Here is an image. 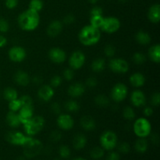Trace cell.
<instances>
[{
	"label": "cell",
	"instance_id": "6da1fadb",
	"mask_svg": "<svg viewBox=\"0 0 160 160\" xmlns=\"http://www.w3.org/2000/svg\"><path fill=\"white\" fill-rule=\"evenodd\" d=\"M17 21L19 27L23 31H32L38 27L40 23V15L39 12L28 9L19 15Z\"/></svg>",
	"mask_w": 160,
	"mask_h": 160
},
{
	"label": "cell",
	"instance_id": "7a4b0ae2",
	"mask_svg": "<svg viewBox=\"0 0 160 160\" xmlns=\"http://www.w3.org/2000/svg\"><path fill=\"white\" fill-rule=\"evenodd\" d=\"M78 39L80 42L84 46H92L96 45L101 39L100 29L91 26L90 24L81 28L78 34Z\"/></svg>",
	"mask_w": 160,
	"mask_h": 160
},
{
	"label": "cell",
	"instance_id": "3957f363",
	"mask_svg": "<svg viewBox=\"0 0 160 160\" xmlns=\"http://www.w3.org/2000/svg\"><path fill=\"white\" fill-rule=\"evenodd\" d=\"M22 147L23 148V156L28 159H32L40 154L43 145L38 139L34 138L33 136H28L26 143Z\"/></svg>",
	"mask_w": 160,
	"mask_h": 160
},
{
	"label": "cell",
	"instance_id": "277c9868",
	"mask_svg": "<svg viewBox=\"0 0 160 160\" xmlns=\"http://www.w3.org/2000/svg\"><path fill=\"white\" fill-rule=\"evenodd\" d=\"M45 119L41 116H33L32 118L28 121L27 123H23V129L26 135L33 136L38 134L40 131H42L45 126Z\"/></svg>",
	"mask_w": 160,
	"mask_h": 160
},
{
	"label": "cell",
	"instance_id": "5b68a950",
	"mask_svg": "<svg viewBox=\"0 0 160 160\" xmlns=\"http://www.w3.org/2000/svg\"><path fill=\"white\" fill-rule=\"evenodd\" d=\"M133 130L137 137L141 138H146L151 134L152 125L148 119L141 117L135 120L133 126Z\"/></svg>",
	"mask_w": 160,
	"mask_h": 160
},
{
	"label": "cell",
	"instance_id": "8992f818",
	"mask_svg": "<svg viewBox=\"0 0 160 160\" xmlns=\"http://www.w3.org/2000/svg\"><path fill=\"white\" fill-rule=\"evenodd\" d=\"M118 138L117 134L112 131H106L100 136V145L104 150L112 151L117 146Z\"/></svg>",
	"mask_w": 160,
	"mask_h": 160
},
{
	"label": "cell",
	"instance_id": "52a82bcc",
	"mask_svg": "<svg viewBox=\"0 0 160 160\" xmlns=\"http://www.w3.org/2000/svg\"><path fill=\"white\" fill-rule=\"evenodd\" d=\"M109 68L111 71L119 74L128 73L129 70V63L128 61L122 58H113L109 62Z\"/></svg>",
	"mask_w": 160,
	"mask_h": 160
},
{
	"label": "cell",
	"instance_id": "ba28073f",
	"mask_svg": "<svg viewBox=\"0 0 160 160\" xmlns=\"http://www.w3.org/2000/svg\"><path fill=\"white\" fill-rule=\"evenodd\" d=\"M128 95V88L126 84L117 83L111 91V98L116 102H120L125 100Z\"/></svg>",
	"mask_w": 160,
	"mask_h": 160
},
{
	"label": "cell",
	"instance_id": "9c48e42d",
	"mask_svg": "<svg viewBox=\"0 0 160 160\" xmlns=\"http://www.w3.org/2000/svg\"><path fill=\"white\" fill-rule=\"evenodd\" d=\"M120 28V21L115 17H104L102 25L100 30L107 34H113Z\"/></svg>",
	"mask_w": 160,
	"mask_h": 160
},
{
	"label": "cell",
	"instance_id": "30bf717a",
	"mask_svg": "<svg viewBox=\"0 0 160 160\" xmlns=\"http://www.w3.org/2000/svg\"><path fill=\"white\" fill-rule=\"evenodd\" d=\"M28 138V135L23 134L20 131H10L7 133L6 139L9 144L17 146H23L26 143Z\"/></svg>",
	"mask_w": 160,
	"mask_h": 160
},
{
	"label": "cell",
	"instance_id": "8fae6325",
	"mask_svg": "<svg viewBox=\"0 0 160 160\" xmlns=\"http://www.w3.org/2000/svg\"><path fill=\"white\" fill-rule=\"evenodd\" d=\"M85 55L79 50L73 52L69 59V65L73 70H80L85 63Z\"/></svg>",
	"mask_w": 160,
	"mask_h": 160
},
{
	"label": "cell",
	"instance_id": "7c38bea8",
	"mask_svg": "<svg viewBox=\"0 0 160 160\" xmlns=\"http://www.w3.org/2000/svg\"><path fill=\"white\" fill-rule=\"evenodd\" d=\"M9 59L13 62H21L27 56L26 50L21 46H12L8 52Z\"/></svg>",
	"mask_w": 160,
	"mask_h": 160
},
{
	"label": "cell",
	"instance_id": "4fadbf2b",
	"mask_svg": "<svg viewBox=\"0 0 160 160\" xmlns=\"http://www.w3.org/2000/svg\"><path fill=\"white\" fill-rule=\"evenodd\" d=\"M48 57L50 60L56 64L63 63L67 59V54L65 51L59 47L52 48L48 52Z\"/></svg>",
	"mask_w": 160,
	"mask_h": 160
},
{
	"label": "cell",
	"instance_id": "5bb4252c",
	"mask_svg": "<svg viewBox=\"0 0 160 160\" xmlns=\"http://www.w3.org/2000/svg\"><path fill=\"white\" fill-rule=\"evenodd\" d=\"M56 123L58 127L62 131H70L74 126V120L69 114H59Z\"/></svg>",
	"mask_w": 160,
	"mask_h": 160
},
{
	"label": "cell",
	"instance_id": "9a60e30c",
	"mask_svg": "<svg viewBox=\"0 0 160 160\" xmlns=\"http://www.w3.org/2000/svg\"><path fill=\"white\" fill-rule=\"evenodd\" d=\"M63 28V23L60 20H55L50 22L47 28L46 33L50 38H56L61 34Z\"/></svg>",
	"mask_w": 160,
	"mask_h": 160
},
{
	"label": "cell",
	"instance_id": "2e32d148",
	"mask_svg": "<svg viewBox=\"0 0 160 160\" xmlns=\"http://www.w3.org/2000/svg\"><path fill=\"white\" fill-rule=\"evenodd\" d=\"M54 88H52L50 85H47V84H44V85L41 86L39 88L38 91V96L40 98L42 101L46 102L50 101L54 96Z\"/></svg>",
	"mask_w": 160,
	"mask_h": 160
},
{
	"label": "cell",
	"instance_id": "e0dca14e",
	"mask_svg": "<svg viewBox=\"0 0 160 160\" xmlns=\"http://www.w3.org/2000/svg\"><path fill=\"white\" fill-rule=\"evenodd\" d=\"M131 102L133 106L135 107H142L146 104V96L142 91L135 90L131 93Z\"/></svg>",
	"mask_w": 160,
	"mask_h": 160
},
{
	"label": "cell",
	"instance_id": "ac0fdd59",
	"mask_svg": "<svg viewBox=\"0 0 160 160\" xmlns=\"http://www.w3.org/2000/svg\"><path fill=\"white\" fill-rule=\"evenodd\" d=\"M68 95L71 98H78V97L82 96L85 92V85L82 83L76 82L72 84L68 88Z\"/></svg>",
	"mask_w": 160,
	"mask_h": 160
},
{
	"label": "cell",
	"instance_id": "d6986e66",
	"mask_svg": "<svg viewBox=\"0 0 160 160\" xmlns=\"http://www.w3.org/2000/svg\"><path fill=\"white\" fill-rule=\"evenodd\" d=\"M19 119L20 120L21 124L29 121L34 116V107L30 106H22L20 110L17 112Z\"/></svg>",
	"mask_w": 160,
	"mask_h": 160
},
{
	"label": "cell",
	"instance_id": "ffe728a7",
	"mask_svg": "<svg viewBox=\"0 0 160 160\" xmlns=\"http://www.w3.org/2000/svg\"><path fill=\"white\" fill-rule=\"evenodd\" d=\"M14 81L18 85L26 87L31 82V78H30L28 73L24 70H18L14 74Z\"/></svg>",
	"mask_w": 160,
	"mask_h": 160
},
{
	"label": "cell",
	"instance_id": "44dd1931",
	"mask_svg": "<svg viewBox=\"0 0 160 160\" xmlns=\"http://www.w3.org/2000/svg\"><path fill=\"white\" fill-rule=\"evenodd\" d=\"M148 18L152 23H158L160 21V6L154 4L149 8L148 11Z\"/></svg>",
	"mask_w": 160,
	"mask_h": 160
},
{
	"label": "cell",
	"instance_id": "7402d4cb",
	"mask_svg": "<svg viewBox=\"0 0 160 160\" xmlns=\"http://www.w3.org/2000/svg\"><path fill=\"white\" fill-rule=\"evenodd\" d=\"M81 126L84 131H92L96 128V122L91 116H84L81 119Z\"/></svg>",
	"mask_w": 160,
	"mask_h": 160
},
{
	"label": "cell",
	"instance_id": "603a6c76",
	"mask_svg": "<svg viewBox=\"0 0 160 160\" xmlns=\"http://www.w3.org/2000/svg\"><path fill=\"white\" fill-rule=\"evenodd\" d=\"M6 121L8 126L12 128H17L21 124L20 119H19L18 113L16 112H12V111H9L7 112L6 117Z\"/></svg>",
	"mask_w": 160,
	"mask_h": 160
},
{
	"label": "cell",
	"instance_id": "cb8c5ba5",
	"mask_svg": "<svg viewBox=\"0 0 160 160\" xmlns=\"http://www.w3.org/2000/svg\"><path fill=\"white\" fill-rule=\"evenodd\" d=\"M130 84L134 88H138L142 87L144 86L145 83V78L142 73H139V72H137V73H133L132 75H131L130 77Z\"/></svg>",
	"mask_w": 160,
	"mask_h": 160
},
{
	"label": "cell",
	"instance_id": "d4e9b609",
	"mask_svg": "<svg viewBox=\"0 0 160 160\" xmlns=\"http://www.w3.org/2000/svg\"><path fill=\"white\" fill-rule=\"evenodd\" d=\"M87 138L83 134H78L73 139V146L76 150H81L87 145Z\"/></svg>",
	"mask_w": 160,
	"mask_h": 160
},
{
	"label": "cell",
	"instance_id": "484cf974",
	"mask_svg": "<svg viewBox=\"0 0 160 160\" xmlns=\"http://www.w3.org/2000/svg\"><path fill=\"white\" fill-rule=\"evenodd\" d=\"M148 57L155 63L160 62V45L159 44L152 45L148 49Z\"/></svg>",
	"mask_w": 160,
	"mask_h": 160
},
{
	"label": "cell",
	"instance_id": "4316f807",
	"mask_svg": "<svg viewBox=\"0 0 160 160\" xmlns=\"http://www.w3.org/2000/svg\"><path fill=\"white\" fill-rule=\"evenodd\" d=\"M135 39L138 43L141 45H148L152 41L150 34L148 32H145V31H142V30L138 31L135 35Z\"/></svg>",
	"mask_w": 160,
	"mask_h": 160
},
{
	"label": "cell",
	"instance_id": "83f0119b",
	"mask_svg": "<svg viewBox=\"0 0 160 160\" xmlns=\"http://www.w3.org/2000/svg\"><path fill=\"white\" fill-rule=\"evenodd\" d=\"M91 68L94 72H96V73L103 71L106 68V60L102 58H97L94 59L91 65Z\"/></svg>",
	"mask_w": 160,
	"mask_h": 160
},
{
	"label": "cell",
	"instance_id": "f1b7e54d",
	"mask_svg": "<svg viewBox=\"0 0 160 160\" xmlns=\"http://www.w3.org/2000/svg\"><path fill=\"white\" fill-rule=\"evenodd\" d=\"M148 148V141L145 138H139L137 141H136L135 144H134V148L136 151L138 153L143 154V153L146 152Z\"/></svg>",
	"mask_w": 160,
	"mask_h": 160
},
{
	"label": "cell",
	"instance_id": "f546056e",
	"mask_svg": "<svg viewBox=\"0 0 160 160\" xmlns=\"http://www.w3.org/2000/svg\"><path fill=\"white\" fill-rule=\"evenodd\" d=\"M3 97L6 101L9 102L11 100H14L18 98V93L16 89L12 88H6L4 91H3Z\"/></svg>",
	"mask_w": 160,
	"mask_h": 160
},
{
	"label": "cell",
	"instance_id": "4dcf8cb0",
	"mask_svg": "<svg viewBox=\"0 0 160 160\" xmlns=\"http://www.w3.org/2000/svg\"><path fill=\"white\" fill-rule=\"evenodd\" d=\"M95 103L98 106L102 108H106L110 104V100L106 95H98L95 98Z\"/></svg>",
	"mask_w": 160,
	"mask_h": 160
},
{
	"label": "cell",
	"instance_id": "1f68e13d",
	"mask_svg": "<svg viewBox=\"0 0 160 160\" xmlns=\"http://www.w3.org/2000/svg\"><path fill=\"white\" fill-rule=\"evenodd\" d=\"M105 155V150L102 147H94L90 151V156L92 159L95 160H99L102 159Z\"/></svg>",
	"mask_w": 160,
	"mask_h": 160
},
{
	"label": "cell",
	"instance_id": "d6a6232c",
	"mask_svg": "<svg viewBox=\"0 0 160 160\" xmlns=\"http://www.w3.org/2000/svg\"><path fill=\"white\" fill-rule=\"evenodd\" d=\"M65 109L69 112H76L80 109V105L76 100L70 99L65 103Z\"/></svg>",
	"mask_w": 160,
	"mask_h": 160
},
{
	"label": "cell",
	"instance_id": "836d02e7",
	"mask_svg": "<svg viewBox=\"0 0 160 160\" xmlns=\"http://www.w3.org/2000/svg\"><path fill=\"white\" fill-rule=\"evenodd\" d=\"M103 20H104V17L102 16H92L90 17V25L95 28L100 29L102 25Z\"/></svg>",
	"mask_w": 160,
	"mask_h": 160
},
{
	"label": "cell",
	"instance_id": "e575fe53",
	"mask_svg": "<svg viewBox=\"0 0 160 160\" xmlns=\"http://www.w3.org/2000/svg\"><path fill=\"white\" fill-rule=\"evenodd\" d=\"M123 116L124 117V119H126L127 120L131 121V120H134L135 119L136 113L133 108H131V106H127L123 109Z\"/></svg>",
	"mask_w": 160,
	"mask_h": 160
},
{
	"label": "cell",
	"instance_id": "d590c367",
	"mask_svg": "<svg viewBox=\"0 0 160 160\" xmlns=\"http://www.w3.org/2000/svg\"><path fill=\"white\" fill-rule=\"evenodd\" d=\"M28 9L39 12L43 9V2L42 0H31Z\"/></svg>",
	"mask_w": 160,
	"mask_h": 160
},
{
	"label": "cell",
	"instance_id": "8d00e7d4",
	"mask_svg": "<svg viewBox=\"0 0 160 160\" xmlns=\"http://www.w3.org/2000/svg\"><path fill=\"white\" fill-rule=\"evenodd\" d=\"M22 107V104L20 102V100L19 98L17 99L11 100L9 102V105H8V108H9V111H12V112H17Z\"/></svg>",
	"mask_w": 160,
	"mask_h": 160
},
{
	"label": "cell",
	"instance_id": "74e56055",
	"mask_svg": "<svg viewBox=\"0 0 160 160\" xmlns=\"http://www.w3.org/2000/svg\"><path fill=\"white\" fill-rule=\"evenodd\" d=\"M133 62L137 65H142L144 64L146 61V56L142 52H135L133 55Z\"/></svg>",
	"mask_w": 160,
	"mask_h": 160
},
{
	"label": "cell",
	"instance_id": "f35d334b",
	"mask_svg": "<svg viewBox=\"0 0 160 160\" xmlns=\"http://www.w3.org/2000/svg\"><path fill=\"white\" fill-rule=\"evenodd\" d=\"M59 155L62 159H68L71 155L70 148L67 145H62L59 148Z\"/></svg>",
	"mask_w": 160,
	"mask_h": 160
},
{
	"label": "cell",
	"instance_id": "ab89813d",
	"mask_svg": "<svg viewBox=\"0 0 160 160\" xmlns=\"http://www.w3.org/2000/svg\"><path fill=\"white\" fill-rule=\"evenodd\" d=\"M116 52H117V49H116L115 46H113L112 45H110V44L106 45V47L104 48V53L107 57H113L116 55Z\"/></svg>",
	"mask_w": 160,
	"mask_h": 160
},
{
	"label": "cell",
	"instance_id": "60d3db41",
	"mask_svg": "<svg viewBox=\"0 0 160 160\" xmlns=\"http://www.w3.org/2000/svg\"><path fill=\"white\" fill-rule=\"evenodd\" d=\"M19 99L20 100L22 106H30V107H34L33 106V99L29 95H23L20 97Z\"/></svg>",
	"mask_w": 160,
	"mask_h": 160
},
{
	"label": "cell",
	"instance_id": "b9f144b4",
	"mask_svg": "<svg viewBox=\"0 0 160 160\" xmlns=\"http://www.w3.org/2000/svg\"><path fill=\"white\" fill-rule=\"evenodd\" d=\"M62 82V78L59 75H56V76L52 77L50 80V86L53 88H56L59 87Z\"/></svg>",
	"mask_w": 160,
	"mask_h": 160
},
{
	"label": "cell",
	"instance_id": "7bdbcfd3",
	"mask_svg": "<svg viewBox=\"0 0 160 160\" xmlns=\"http://www.w3.org/2000/svg\"><path fill=\"white\" fill-rule=\"evenodd\" d=\"M118 151L122 154H128L131 151V145L129 143L126 142H121L118 145Z\"/></svg>",
	"mask_w": 160,
	"mask_h": 160
},
{
	"label": "cell",
	"instance_id": "ee69618b",
	"mask_svg": "<svg viewBox=\"0 0 160 160\" xmlns=\"http://www.w3.org/2000/svg\"><path fill=\"white\" fill-rule=\"evenodd\" d=\"M62 138V134H61L60 131H57V130H55V131H52L51 134L49 135V140L52 142H58L61 140Z\"/></svg>",
	"mask_w": 160,
	"mask_h": 160
},
{
	"label": "cell",
	"instance_id": "f6af8a7d",
	"mask_svg": "<svg viewBox=\"0 0 160 160\" xmlns=\"http://www.w3.org/2000/svg\"><path fill=\"white\" fill-rule=\"evenodd\" d=\"M9 30V23L6 19L0 18V33H6Z\"/></svg>",
	"mask_w": 160,
	"mask_h": 160
},
{
	"label": "cell",
	"instance_id": "bcb514c9",
	"mask_svg": "<svg viewBox=\"0 0 160 160\" xmlns=\"http://www.w3.org/2000/svg\"><path fill=\"white\" fill-rule=\"evenodd\" d=\"M74 78V71L73 69L67 68L63 71V78L67 81H70Z\"/></svg>",
	"mask_w": 160,
	"mask_h": 160
},
{
	"label": "cell",
	"instance_id": "7dc6e473",
	"mask_svg": "<svg viewBox=\"0 0 160 160\" xmlns=\"http://www.w3.org/2000/svg\"><path fill=\"white\" fill-rule=\"evenodd\" d=\"M98 84V80L95 77H90L86 81V86L89 88H94Z\"/></svg>",
	"mask_w": 160,
	"mask_h": 160
},
{
	"label": "cell",
	"instance_id": "c3c4849f",
	"mask_svg": "<svg viewBox=\"0 0 160 160\" xmlns=\"http://www.w3.org/2000/svg\"><path fill=\"white\" fill-rule=\"evenodd\" d=\"M151 103L153 106H159L160 104V94L159 92H155L151 97Z\"/></svg>",
	"mask_w": 160,
	"mask_h": 160
},
{
	"label": "cell",
	"instance_id": "681fc988",
	"mask_svg": "<svg viewBox=\"0 0 160 160\" xmlns=\"http://www.w3.org/2000/svg\"><path fill=\"white\" fill-rule=\"evenodd\" d=\"M103 15V9L100 6H94L90 10V16H102Z\"/></svg>",
	"mask_w": 160,
	"mask_h": 160
},
{
	"label": "cell",
	"instance_id": "f907efd6",
	"mask_svg": "<svg viewBox=\"0 0 160 160\" xmlns=\"http://www.w3.org/2000/svg\"><path fill=\"white\" fill-rule=\"evenodd\" d=\"M75 22V17L73 14H67L64 17L63 20H62V23L66 25H70Z\"/></svg>",
	"mask_w": 160,
	"mask_h": 160
},
{
	"label": "cell",
	"instance_id": "816d5d0a",
	"mask_svg": "<svg viewBox=\"0 0 160 160\" xmlns=\"http://www.w3.org/2000/svg\"><path fill=\"white\" fill-rule=\"evenodd\" d=\"M18 5V0H6L5 1V6L7 9H13Z\"/></svg>",
	"mask_w": 160,
	"mask_h": 160
},
{
	"label": "cell",
	"instance_id": "f5cc1de1",
	"mask_svg": "<svg viewBox=\"0 0 160 160\" xmlns=\"http://www.w3.org/2000/svg\"><path fill=\"white\" fill-rule=\"evenodd\" d=\"M51 111L52 113L56 115H59L61 114V106L58 102H53L51 105Z\"/></svg>",
	"mask_w": 160,
	"mask_h": 160
},
{
	"label": "cell",
	"instance_id": "db71d44e",
	"mask_svg": "<svg viewBox=\"0 0 160 160\" xmlns=\"http://www.w3.org/2000/svg\"><path fill=\"white\" fill-rule=\"evenodd\" d=\"M106 160H120V154L117 152H111L108 154Z\"/></svg>",
	"mask_w": 160,
	"mask_h": 160
},
{
	"label": "cell",
	"instance_id": "11a10c76",
	"mask_svg": "<svg viewBox=\"0 0 160 160\" xmlns=\"http://www.w3.org/2000/svg\"><path fill=\"white\" fill-rule=\"evenodd\" d=\"M153 112H154V111H153V109L151 107V106H146V107L144 109V111H143L144 115L147 117H152V116L153 115Z\"/></svg>",
	"mask_w": 160,
	"mask_h": 160
},
{
	"label": "cell",
	"instance_id": "9f6ffc18",
	"mask_svg": "<svg viewBox=\"0 0 160 160\" xmlns=\"http://www.w3.org/2000/svg\"><path fill=\"white\" fill-rule=\"evenodd\" d=\"M32 81L35 84H41L43 82V78L40 75H35V76L33 77Z\"/></svg>",
	"mask_w": 160,
	"mask_h": 160
},
{
	"label": "cell",
	"instance_id": "6f0895ef",
	"mask_svg": "<svg viewBox=\"0 0 160 160\" xmlns=\"http://www.w3.org/2000/svg\"><path fill=\"white\" fill-rule=\"evenodd\" d=\"M151 141L154 145H158L159 142V134L155 133V134H152L151 136Z\"/></svg>",
	"mask_w": 160,
	"mask_h": 160
},
{
	"label": "cell",
	"instance_id": "680465c9",
	"mask_svg": "<svg viewBox=\"0 0 160 160\" xmlns=\"http://www.w3.org/2000/svg\"><path fill=\"white\" fill-rule=\"evenodd\" d=\"M6 44H7V39H6V38L4 35L0 34V48L6 46Z\"/></svg>",
	"mask_w": 160,
	"mask_h": 160
},
{
	"label": "cell",
	"instance_id": "91938a15",
	"mask_svg": "<svg viewBox=\"0 0 160 160\" xmlns=\"http://www.w3.org/2000/svg\"><path fill=\"white\" fill-rule=\"evenodd\" d=\"M16 160H26V157L24 156H20L16 159Z\"/></svg>",
	"mask_w": 160,
	"mask_h": 160
},
{
	"label": "cell",
	"instance_id": "94428289",
	"mask_svg": "<svg viewBox=\"0 0 160 160\" xmlns=\"http://www.w3.org/2000/svg\"><path fill=\"white\" fill-rule=\"evenodd\" d=\"M73 160H87V159H84V158H82V157H76V158H74Z\"/></svg>",
	"mask_w": 160,
	"mask_h": 160
},
{
	"label": "cell",
	"instance_id": "6125c7cd",
	"mask_svg": "<svg viewBox=\"0 0 160 160\" xmlns=\"http://www.w3.org/2000/svg\"><path fill=\"white\" fill-rule=\"evenodd\" d=\"M91 3H95L98 1V0H88Z\"/></svg>",
	"mask_w": 160,
	"mask_h": 160
},
{
	"label": "cell",
	"instance_id": "be15d7a7",
	"mask_svg": "<svg viewBox=\"0 0 160 160\" xmlns=\"http://www.w3.org/2000/svg\"><path fill=\"white\" fill-rule=\"evenodd\" d=\"M119 1L121 2H126L128 1V0H119Z\"/></svg>",
	"mask_w": 160,
	"mask_h": 160
},
{
	"label": "cell",
	"instance_id": "e7e4bbea",
	"mask_svg": "<svg viewBox=\"0 0 160 160\" xmlns=\"http://www.w3.org/2000/svg\"><path fill=\"white\" fill-rule=\"evenodd\" d=\"M53 160H59V159H53Z\"/></svg>",
	"mask_w": 160,
	"mask_h": 160
}]
</instances>
